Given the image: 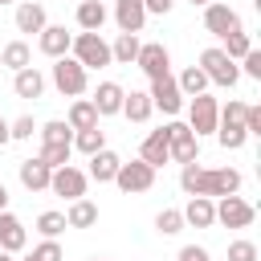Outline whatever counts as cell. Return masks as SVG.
Wrapping results in <instances>:
<instances>
[{
	"mask_svg": "<svg viewBox=\"0 0 261 261\" xmlns=\"http://www.w3.org/2000/svg\"><path fill=\"white\" fill-rule=\"evenodd\" d=\"M106 4L102 0H82L77 4V29L82 33H102V24H106Z\"/></svg>",
	"mask_w": 261,
	"mask_h": 261,
	"instance_id": "23",
	"label": "cell"
},
{
	"mask_svg": "<svg viewBox=\"0 0 261 261\" xmlns=\"http://www.w3.org/2000/svg\"><path fill=\"white\" fill-rule=\"evenodd\" d=\"M216 143L224 147V151H241L245 143H249V130H245V122H216Z\"/></svg>",
	"mask_w": 261,
	"mask_h": 261,
	"instance_id": "28",
	"label": "cell"
},
{
	"mask_svg": "<svg viewBox=\"0 0 261 261\" xmlns=\"http://www.w3.org/2000/svg\"><path fill=\"white\" fill-rule=\"evenodd\" d=\"M4 208H8V188L0 184V212H4Z\"/></svg>",
	"mask_w": 261,
	"mask_h": 261,
	"instance_id": "46",
	"label": "cell"
},
{
	"mask_svg": "<svg viewBox=\"0 0 261 261\" xmlns=\"http://www.w3.org/2000/svg\"><path fill=\"white\" fill-rule=\"evenodd\" d=\"M184 228V212L179 208H163L159 216H155V232H163V237H175Z\"/></svg>",
	"mask_w": 261,
	"mask_h": 261,
	"instance_id": "35",
	"label": "cell"
},
{
	"mask_svg": "<svg viewBox=\"0 0 261 261\" xmlns=\"http://www.w3.org/2000/svg\"><path fill=\"white\" fill-rule=\"evenodd\" d=\"M69 41H73V33L65 29V24H45L41 33H37V49L45 53V57H65L69 53Z\"/></svg>",
	"mask_w": 261,
	"mask_h": 261,
	"instance_id": "13",
	"label": "cell"
},
{
	"mask_svg": "<svg viewBox=\"0 0 261 261\" xmlns=\"http://www.w3.org/2000/svg\"><path fill=\"white\" fill-rule=\"evenodd\" d=\"M69 155H73V143H41V163H49V167L69 163Z\"/></svg>",
	"mask_w": 261,
	"mask_h": 261,
	"instance_id": "34",
	"label": "cell"
},
{
	"mask_svg": "<svg viewBox=\"0 0 261 261\" xmlns=\"http://www.w3.org/2000/svg\"><path fill=\"white\" fill-rule=\"evenodd\" d=\"M241 184L245 179H241L237 167H200V159L179 163V188L188 196H212V200H220V196L241 192Z\"/></svg>",
	"mask_w": 261,
	"mask_h": 261,
	"instance_id": "1",
	"label": "cell"
},
{
	"mask_svg": "<svg viewBox=\"0 0 261 261\" xmlns=\"http://www.w3.org/2000/svg\"><path fill=\"white\" fill-rule=\"evenodd\" d=\"M0 65H8L12 73L24 69V65H33V49H29V41H8V45L0 49Z\"/></svg>",
	"mask_w": 261,
	"mask_h": 261,
	"instance_id": "29",
	"label": "cell"
},
{
	"mask_svg": "<svg viewBox=\"0 0 261 261\" xmlns=\"http://www.w3.org/2000/svg\"><path fill=\"white\" fill-rule=\"evenodd\" d=\"M0 261H16V253H4V249H0Z\"/></svg>",
	"mask_w": 261,
	"mask_h": 261,
	"instance_id": "47",
	"label": "cell"
},
{
	"mask_svg": "<svg viewBox=\"0 0 261 261\" xmlns=\"http://www.w3.org/2000/svg\"><path fill=\"white\" fill-rule=\"evenodd\" d=\"M8 143H12V135H8V118L0 114V147H8Z\"/></svg>",
	"mask_w": 261,
	"mask_h": 261,
	"instance_id": "45",
	"label": "cell"
},
{
	"mask_svg": "<svg viewBox=\"0 0 261 261\" xmlns=\"http://www.w3.org/2000/svg\"><path fill=\"white\" fill-rule=\"evenodd\" d=\"M216 122H220V102L208 90L204 94H192V102H188V126H192V135L196 139L216 135Z\"/></svg>",
	"mask_w": 261,
	"mask_h": 261,
	"instance_id": "5",
	"label": "cell"
},
{
	"mask_svg": "<svg viewBox=\"0 0 261 261\" xmlns=\"http://www.w3.org/2000/svg\"><path fill=\"white\" fill-rule=\"evenodd\" d=\"M102 147H106V130H102V126L73 130V151H82V155H94V151H102Z\"/></svg>",
	"mask_w": 261,
	"mask_h": 261,
	"instance_id": "31",
	"label": "cell"
},
{
	"mask_svg": "<svg viewBox=\"0 0 261 261\" xmlns=\"http://www.w3.org/2000/svg\"><path fill=\"white\" fill-rule=\"evenodd\" d=\"M4 4H12V0H0V8H4Z\"/></svg>",
	"mask_w": 261,
	"mask_h": 261,
	"instance_id": "51",
	"label": "cell"
},
{
	"mask_svg": "<svg viewBox=\"0 0 261 261\" xmlns=\"http://www.w3.org/2000/svg\"><path fill=\"white\" fill-rule=\"evenodd\" d=\"M90 261H106V257H90Z\"/></svg>",
	"mask_w": 261,
	"mask_h": 261,
	"instance_id": "50",
	"label": "cell"
},
{
	"mask_svg": "<svg viewBox=\"0 0 261 261\" xmlns=\"http://www.w3.org/2000/svg\"><path fill=\"white\" fill-rule=\"evenodd\" d=\"M49 82L57 86V94H61V98H82V94L90 90V69L65 53V57H57V61H53Z\"/></svg>",
	"mask_w": 261,
	"mask_h": 261,
	"instance_id": "2",
	"label": "cell"
},
{
	"mask_svg": "<svg viewBox=\"0 0 261 261\" xmlns=\"http://www.w3.org/2000/svg\"><path fill=\"white\" fill-rule=\"evenodd\" d=\"M37 135H41V143H73V130L65 118H49L45 126H37Z\"/></svg>",
	"mask_w": 261,
	"mask_h": 261,
	"instance_id": "32",
	"label": "cell"
},
{
	"mask_svg": "<svg viewBox=\"0 0 261 261\" xmlns=\"http://www.w3.org/2000/svg\"><path fill=\"white\" fill-rule=\"evenodd\" d=\"M118 114H126L130 122H147V118L155 114L151 94H147V90H130V94H122V110H118Z\"/></svg>",
	"mask_w": 261,
	"mask_h": 261,
	"instance_id": "24",
	"label": "cell"
},
{
	"mask_svg": "<svg viewBox=\"0 0 261 261\" xmlns=\"http://www.w3.org/2000/svg\"><path fill=\"white\" fill-rule=\"evenodd\" d=\"M228 261H257V245H253L249 237L228 241Z\"/></svg>",
	"mask_w": 261,
	"mask_h": 261,
	"instance_id": "38",
	"label": "cell"
},
{
	"mask_svg": "<svg viewBox=\"0 0 261 261\" xmlns=\"http://www.w3.org/2000/svg\"><path fill=\"white\" fill-rule=\"evenodd\" d=\"M143 8H147V16L155 12V16H167L171 8H175V0H143Z\"/></svg>",
	"mask_w": 261,
	"mask_h": 261,
	"instance_id": "44",
	"label": "cell"
},
{
	"mask_svg": "<svg viewBox=\"0 0 261 261\" xmlns=\"http://www.w3.org/2000/svg\"><path fill=\"white\" fill-rule=\"evenodd\" d=\"M139 33H118L114 37V45H110V61H118V65H135V57H139Z\"/></svg>",
	"mask_w": 261,
	"mask_h": 261,
	"instance_id": "27",
	"label": "cell"
},
{
	"mask_svg": "<svg viewBox=\"0 0 261 261\" xmlns=\"http://www.w3.org/2000/svg\"><path fill=\"white\" fill-rule=\"evenodd\" d=\"M114 24H118V33H143V24H147L143 0H114Z\"/></svg>",
	"mask_w": 261,
	"mask_h": 261,
	"instance_id": "15",
	"label": "cell"
},
{
	"mask_svg": "<svg viewBox=\"0 0 261 261\" xmlns=\"http://www.w3.org/2000/svg\"><path fill=\"white\" fill-rule=\"evenodd\" d=\"M33 257L37 261H65V253H61V245H57V237H45L37 249H33Z\"/></svg>",
	"mask_w": 261,
	"mask_h": 261,
	"instance_id": "39",
	"label": "cell"
},
{
	"mask_svg": "<svg viewBox=\"0 0 261 261\" xmlns=\"http://www.w3.org/2000/svg\"><path fill=\"white\" fill-rule=\"evenodd\" d=\"M139 159H143V163H151L155 171H159L163 163H171V151H167V130H163V126H159V130H151V135L143 139Z\"/></svg>",
	"mask_w": 261,
	"mask_h": 261,
	"instance_id": "20",
	"label": "cell"
},
{
	"mask_svg": "<svg viewBox=\"0 0 261 261\" xmlns=\"http://www.w3.org/2000/svg\"><path fill=\"white\" fill-rule=\"evenodd\" d=\"M188 4H200V8H204V4H212V0H188Z\"/></svg>",
	"mask_w": 261,
	"mask_h": 261,
	"instance_id": "48",
	"label": "cell"
},
{
	"mask_svg": "<svg viewBox=\"0 0 261 261\" xmlns=\"http://www.w3.org/2000/svg\"><path fill=\"white\" fill-rule=\"evenodd\" d=\"M179 212H184V224H192V228H212L216 224V200L212 196H188V204Z\"/></svg>",
	"mask_w": 261,
	"mask_h": 261,
	"instance_id": "14",
	"label": "cell"
},
{
	"mask_svg": "<svg viewBox=\"0 0 261 261\" xmlns=\"http://www.w3.org/2000/svg\"><path fill=\"white\" fill-rule=\"evenodd\" d=\"M167 151H171V163H192L200 159V139L192 135L188 122H167Z\"/></svg>",
	"mask_w": 261,
	"mask_h": 261,
	"instance_id": "8",
	"label": "cell"
},
{
	"mask_svg": "<svg viewBox=\"0 0 261 261\" xmlns=\"http://www.w3.org/2000/svg\"><path fill=\"white\" fill-rule=\"evenodd\" d=\"M12 20H16V33H41V29L49 24L45 4H37V0H20L16 12H12Z\"/></svg>",
	"mask_w": 261,
	"mask_h": 261,
	"instance_id": "18",
	"label": "cell"
},
{
	"mask_svg": "<svg viewBox=\"0 0 261 261\" xmlns=\"http://www.w3.org/2000/svg\"><path fill=\"white\" fill-rule=\"evenodd\" d=\"M241 122H245L249 135H261V106H245V118Z\"/></svg>",
	"mask_w": 261,
	"mask_h": 261,
	"instance_id": "42",
	"label": "cell"
},
{
	"mask_svg": "<svg viewBox=\"0 0 261 261\" xmlns=\"http://www.w3.org/2000/svg\"><path fill=\"white\" fill-rule=\"evenodd\" d=\"M122 94H126V90H122L118 82H98V90H94V98H90L94 110H98V118L118 114V110H122Z\"/></svg>",
	"mask_w": 261,
	"mask_h": 261,
	"instance_id": "19",
	"label": "cell"
},
{
	"mask_svg": "<svg viewBox=\"0 0 261 261\" xmlns=\"http://www.w3.org/2000/svg\"><path fill=\"white\" fill-rule=\"evenodd\" d=\"M220 118H224V122H241V118H245V102H237V98H228V102L220 106Z\"/></svg>",
	"mask_w": 261,
	"mask_h": 261,
	"instance_id": "41",
	"label": "cell"
},
{
	"mask_svg": "<svg viewBox=\"0 0 261 261\" xmlns=\"http://www.w3.org/2000/svg\"><path fill=\"white\" fill-rule=\"evenodd\" d=\"M175 86H179V94H184V98H192V94H204V90H208V77H204V69H200V65H188V69L175 77Z\"/></svg>",
	"mask_w": 261,
	"mask_h": 261,
	"instance_id": "30",
	"label": "cell"
},
{
	"mask_svg": "<svg viewBox=\"0 0 261 261\" xmlns=\"http://www.w3.org/2000/svg\"><path fill=\"white\" fill-rule=\"evenodd\" d=\"M8 135H12V143H24V139H33V135H37V122H33V114H20V118H12V122H8Z\"/></svg>",
	"mask_w": 261,
	"mask_h": 261,
	"instance_id": "37",
	"label": "cell"
},
{
	"mask_svg": "<svg viewBox=\"0 0 261 261\" xmlns=\"http://www.w3.org/2000/svg\"><path fill=\"white\" fill-rule=\"evenodd\" d=\"M155 167L151 163H143V159H130V163H118V171H114V184H118V192H126V196H139V192H151L155 188Z\"/></svg>",
	"mask_w": 261,
	"mask_h": 261,
	"instance_id": "6",
	"label": "cell"
},
{
	"mask_svg": "<svg viewBox=\"0 0 261 261\" xmlns=\"http://www.w3.org/2000/svg\"><path fill=\"white\" fill-rule=\"evenodd\" d=\"M12 94H16V98H24V102H37V98L45 94V73H41L37 65L16 69V77H12Z\"/></svg>",
	"mask_w": 261,
	"mask_h": 261,
	"instance_id": "17",
	"label": "cell"
},
{
	"mask_svg": "<svg viewBox=\"0 0 261 261\" xmlns=\"http://www.w3.org/2000/svg\"><path fill=\"white\" fill-rule=\"evenodd\" d=\"M118 163H122V159H118L110 147H102V151H94V155H90V171H86V175H90V179H98V184H114Z\"/></svg>",
	"mask_w": 261,
	"mask_h": 261,
	"instance_id": "22",
	"label": "cell"
},
{
	"mask_svg": "<svg viewBox=\"0 0 261 261\" xmlns=\"http://www.w3.org/2000/svg\"><path fill=\"white\" fill-rule=\"evenodd\" d=\"M86 188H90V175H86L82 167H73V163L53 167V175H49V192L61 196V200H82Z\"/></svg>",
	"mask_w": 261,
	"mask_h": 261,
	"instance_id": "7",
	"label": "cell"
},
{
	"mask_svg": "<svg viewBox=\"0 0 261 261\" xmlns=\"http://www.w3.org/2000/svg\"><path fill=\"white\" fill-rule=\"evenodd\" d=\"M204 29L212 33V37H228V33H237V29H245L241 24V12L232 8V4H204Z\"/></svg>",
	"mask_w": 261,
	"mask_h": 261,
	"instance_id": "11",
	"label": "cell"
},
{
	"mask_svg": "<svg viewBox=\"0 0 261 261\" xmlns=\"http://www.w3.org/2000/svg\"><path fill=\"white\" fill-rule=\"evenodd\" d=\"M200 69H204L208 86H224V90H232V86L241 82L237 61H232V57H228L220 45H212V49H204V53H200Z\"/></svg>",
	"mask_w": 261,
	"mask_h": 261,
	"instance_id": "3",
	"label": "cell"
},
{
	"mask_svg": "<svg viewBox=\"0 0 261 261\" xmlns=\"http://www.w3.org/2000/svg\"><path fill=\"white\" fill-rule=\"evenodd\" d=\"M29 245V232H24V224H20V216L16 212H0V249L4 253H20Z\"/></svg>",
	"mask_w": 261,
	"mask_h": 261,
	"instance_id": "16",
	"label": "cell"
},
{
	"mask_svg": "<svg viewBox=\"0 0 261 261\" xmlns=\"http://www.w3.org/2000/svg\"><path fill=\"white\" fill-rule=\"evenodd\" d=\"M220 41H224L220 49H224V53H228L232 61H241V57H245V53L253 49V37H249L245 29H237V33H228V37H220Z\"/></svg>",
	"mask_w": 261,
	"mask_h": 261,
	"instance_id": "33",
	"label": "cell"
},
{
	"mask_svg": "<svg viewBox=\"0 0 261 261\" xmlns=\"http://www.w3.org/2000/svg\"><path fill=\"white\" fill-rule=\"evenodd\" d=\"M245 77H253V82H261V49H249L245 57H241V65H237Z\"/></svg>",
	"mask_w": 261,
	"mask_h": 261,
	"instance_id": "40",
	"label": "cell"
},
{
	"mask_svg": "<svg viewBox=\"0 0 261 261\" xmlns=\"http://www.w3.org/2000/svg\"><path fill=\"white\" fill-rule=\"evenodd\" d=\"M147 94H151V106H155V110H163V114H171V118L184 110V94H179V86H175V77H171V73L151 77V90H147Z\"/></svg>",
	"mask_w": 261,
	"mask_h": 261,
	"instance_id": "10",
	"label": "cell"
},
{
	"mask_svg": "<svg viewBox=\"0 0 261 261\" xmlns=\"http://www.w3.org/2000/svg\"><path fill=\"white\" fill-rule=\"evenodd\" d=\"M69 57L82 61L86 69L114 65V61H110V45L102 41V33H73V41H69Z\"/></svg>",
	"mask_w": 261,
	"mask_h": 261,
	"instance_id": "4",
	"label": "cell"
},
{
	"mask_svg": "<svg viewBox=\"0 0 261 261\" xmlns=\"http://www.w3.org/2000/svg\"><path fill=\"white\" fill-rule=\"evenodd\" d=\"M65 224L69 228H94L98 224V204L94 200H69V208H65Z\"/></svg>",
	"mask_w": 261,
	"mask_h": 261,
	"instance_id": "25",
	"label": "cell"
},
{
	"mask_svg": "<svg viewBox=\"0 0 261 261\" xmlns=\"http://www.w3.org/2000/svg\"><path fill=\"white\" fill-rule=\"evenodd\" d=\"M65 122H69V130H90V126H98V110H94V102H90V98H73Z\"/></svg>",
	"mask_w": 261,
	"mask_h": 261,
	"instance_id": "26",
	"label": "cell"
},
{
	"mask_svg": "<svg viewBox=\"0 0 261 261\" xmlns=\"http://www.w3.org/2000/svg\"><path fill=\"white\" fill-rule=\"evenodd\" d=\"M24 261H37V257H33V253H29V257H24Z\"/></svg>",
	"mask_w": 261,
	"mask_h": 261,
	"instance_id": "49",
	"label": "cell"
},
{
	"mask_svg": "<svg viewBox=\"0 0 261 261\" xmlns=\"http://www.w3.org/2000/svg\"><path fill=\"white\" fill-rule=\"evenodd\" d=\"M253 216H257V208L245 196H237V192L216 200V224H224V228H249Z\"/></svg>",
	"mask_w": 261,
	"mask_h": 261,
	"instance_id": "9",
	"label": "cell"
},
{
	"mask_svg": "<svg viewBox=\"0 0 261 261\" xmlns=\"http://www.w3.org/2000/svg\"><path fill=\"white\" fill-rule=\"evenodd\" d=\"M179 261H212V257H208L204 245H184V249H179Z\"/></svg>",
	"mask_w": 261,
	"mask_h": 261,
	"instance_id": "43",
	"label": "cell"
},
{
	"mask_svg": "<svg viewBox=\"0 0 261 261\" xmlns=\"http://www.w3.org/2000/svg\"><path fill=\"white\" fill-rule=\"evenodd\" d=\"M69 224H65V212H41L37 216V232L41 237H61Z\"/></svg>",
	"mask_w": 261,
	"mask_h": 261,
	"instance_id": "36",
	"label": "cell"
},
{
	"mask_svg": "<svg viewBox=\"0 0 261 261\" xmlns=\"http://www.w3.org/2000/svg\"><path fill=\"white\" fill-rule=\"evenodd\" d=\"M135 65H139L147 77H159V73H171V53H167L163 41H147V45H139Z\"/></svg>",
	"mask_w": 261,
	"mask_h": 261,
	"instance_id": "12",
	"label": "cell"
},
{
	"mask_svg": "<svg viewBox=\"0 0 261 261\" xmlns=\"http://www.w3.org/2000/svg\"><path fill=\"white\" fill-rule=\"evenodd\" d=\"M49 175H53V167L41 163V155H33V159L20 163V184H24L29 192H49Z\"/></svg>",
	"mask_w": 261,
	"mask_h": 261,
	"instance_id": "21",
	"label": "cell"
}]
</instances>
